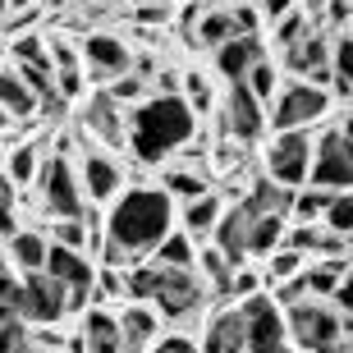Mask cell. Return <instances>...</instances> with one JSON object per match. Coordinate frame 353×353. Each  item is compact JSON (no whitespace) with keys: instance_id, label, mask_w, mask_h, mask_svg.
<instances>
[{"instance_id":"obj_19","label":"cell","mask_w":353,"mask_h":353,"mask_svg":"<svg viewBox=\"0 0 353 353\" xmlns=\"http://www.w3.org/2000/svg\"><path fill=\"white\" fill-rule=\"evenodd\" d=\"M119 312V335H124V349H152V340L161 335V312L152 307V303H143V299H124L115 307Z\"/></svg>"},{"instance_id":"obj_37","label":"cell","mask_w":353,"mask_h":353,"mask_svg":"<svg viewBox=\"0 0 353 353\" xmlns=\"http://www.w3.org/2000/svg\"><path fill=\"white\" fill-rule=\"evenodd\" d=\"M0 74H5V69H0Z\"/></svg>"},{"instance_id":"obj_5","label":"cell","mask_w":353,"mask_h":353,"mask_svg":"<svg viewBox=\"0 0 353 353\" xmlns=\"http://www.w3.org/2000/svg\"><path fill=\"white\" fill-rule=\"evenodd\" d=\"M330 105H335L330 88L285 74V83L275 88L271 105H266V133L271 129H316V124L330 119Z\"/></svg>"},{"instance_id":"obj_12","label":"cell","mask_w":353,"mask_h":353,"mask_svg":"<svg viewBox=\"0 0 353 353\" xmlns=\"http://www.w3.org/2000/svg\"><path fill=\"white\" fill-rule=\"evenodd\" d=\"M330 51H335V37L316 23V28H307L299 41L280 46V69L294 74V79H312V83H321V88H330V79H335Z\"/></svg>"},{"instance_id":"obj_35","label":"cell","mask_w":353,"mask_h":353,"mask_svg":"<svg viewBox=\"0 0 353 353\" xmlns=\"http://www.w3.org/2000/svg\"><path fill=\"white\" fill-rule=\"evenodd\" d=\"M330 303L340 307V316L353 326V257H349V266H344V275H340V285H335V294H330Z\"/></svg>"},{"instance_id":"obj_21","label":"cell","mask_w":353,"mask_h":353,"mask_svg":"<svg viewBox=\"0 0 353 353\" xmlns=\"http://www.w3.org/2000/svg\"><path fill=\"white\" fill-rule=\"evenodd\" d=\"M221 211H225V193L207 188V193L179 202V230H188L197 243H207V239L216 234V225H221Z\"/></svg>"},{"instance_id":"obj_23","label":"cell","mask_w":353,"mask_h":353,"mask_svg":"<svg viewBox=\"0 0 353 353\" xmlns=\"http://www.w3.org/2000/svg\"><path fill=\"white\" fill-rule=\"evenodd\" d=\"M239 28H234V14H230V5H202V14H197V23H193V41L188 46H221L225 37H234Z\"/></svg>"},{"instance_id":"obj_27","label":"cell","mask_w":353,"mask_h":353,"mask_svg":"<svg viewBox=\"0 0 353 353\" xmlns=\"http://www.w3.org/2000/svg\"><path fill=\"white\" fill-rule=\"evenodd\" d=\"M239 83H248V92H252V97H257L262 105H271L275 88L285 83V69H280V60H275V55L266 51L262 60H252V69H248V74H243Z\"/></svg>"},{"instance_id":"obj_9","label":"cell","mask_w":353,"mask_h":353,"mask_svg":"<svg viewBox=\"0 0 353 353\" xmlns=\"http://www.w3.org/2000/svg\"><path fill=\"white\" fill-rule=\"evenodd\" d=\"M14 312L23 316L28 326H60L69 312V289L46 271H23L19 275V299H14Z\"/></svg>"},{"instance_id":"obj_34","label":"cell","mask_w":353,"mask_h":353,"mask_svg":"<svg viewBox=\"0 0 353 353\" xmlns=\"http://www.w3.org/2000/svg\"><path fill=\"white\" fill-rule=\"evenodd\" d=\"M55 92H60V97H65V101H79L83 92H88V79H83V65L55 69Z\"/></svg>"},{"instance_id":"obj_28","label":"cell","mask_w":353,"mask_h":353,"mask_svg":"<svg viewBox=\"0 0 353 353\" xmlns=\"http://www.w3.org/2000/svg\"><path fill=\"white\" fill-rule=\"evenodd\" d=\"M152 262H165V266H197V239L188 230L174 225L170 234L161 239L157 248H152Z\"/></svg>"},{"instance_id":"obj_33","label":"cell","mask_w":353,"mask_h":353,"mask_svg":"<svg viewBox=\"0 0 353 353\" xmlns=\"http://www.w3.org/2000/svg\"><path fill=\"white\" fill-rule=\"evenodd\" d=\"M0 353H28V321L23 316L0 321Z\"/></svg>"},{"instance_id":"obj_11","label":"cell","mask_w":353,"mask_h":353,"mask_svg":"<svg viewBox=\"0 0 353 353\" xmlns=\"http://www.w3.org/2000/svg\"><path fill=\"white\" fill-rule=\"evenodd\" d=\"M307 183H321V188H353V133H344L340 124H326V129L316 133Z\"/></svg>"},{"instance_id":"obj_36","label":"cell","mask_w":353,"mask_h":353,"mask_svg":"<svg viewBox=\"0 0 353 353\" xmlns=\"http://www.w3.org/2000/svg\"><path fill=\"white\" fill-rule=\"evenodd\" d=\"M5 10H10V0H0V14H5Z\"/></svg>"},{"instance_id":"obj_32","label":"cell","mask_w":353,"mask_h":353,"mask_svg":"<svg viewBox=\"0 0 353 353\" xmlns=\"http://www.w3.org/2000/svg\"><path fill=\"white\" fill-rule=\"evenodd\" d=\"M14 207H19V183H14L5 170H0V239H5V234L14 230V225H19Z\"/></svg>"},{"instance_id":"obj_15","label":"cell","mask_w":353,"mask_h":353,"mask_svg":"<svg viewBox=\"0 0 353 353\" xmlns=\"http://www.w3.org/2000/svg\"><path fill=\"white\" fill-rule=\"evenodd\" d=\"M83 129L97 138L101 147H124V119H129V105H119L115 101V92L101 88V92H92L88 101H83Z\"/></svg>"},{"instance_id":"obj_22","label":"cell","mask_w":353,"mask_h":353,"mask_svg":"<svg viewBox=\"0 0 353 353\" xmlns=\"http://www.w3.org/2000/svg\"><path fill=\"white\" fill-rule=\"evenodd\" d=\"M157 183L174 197V202H188V197H197V193H207V188H211V179L202 174V165L193 170V161H161Z\"/></svg>"},{"instance_id":"obj_6","label":"cell","mask_w":353,"mask_h":353,"mask_svg":"<svg viewBox=\"0 0 353 353\" xmlns=\"http://www.w3.org/2000/svg\"><path fill=\"white\" fill-rule=\"evenodd\" d=\"M32 197H37L41 216H83L92 207L79 183V161L69 152H46L37 179H32Z\"/></svg>"},{"instance_id":"obj_30","label":"cell","mask_w":353,"mask_h":353,"mask_svg":"<svg viewBox=\"0 0 353 353\" xmlns=\"http://www.w3.org/2000/svg\"><path fill=\"white\" fill-rule=\"evenodd\" d=\"M193 349H202L193 326H161V335L152 340V353H193Z\"/></svg>"},{"instance_id":"obj_16","label":"cell","mask_w":353,"mask_h":353,"mask_svg":"<svg viewBox=\"0 0 353 353\" xmlns=\"http://www.w3.org/2000/svg\"><path fill=\"white\" fill-rule=\"evenodd\" d=\"M83 65L97 74L101 83L119 79V74H129L133 69V51H129V41L119 37V32H92V37H83Z\"/></svg>"},{"instance_id":"obj_13","label":"cell","mask_w":353,"mask_h":353,"mask_svg":"<svg viewBox=\"0 0 353 353\" xmlns=\"http://www.w3.org/2000/svg\"><path fill=\"white\" fill-rule=\"evenodd\" d=\"M79 183H83V197H88L92 207H105L129 183V170H124L119 157H110V147H83L79 152Z\"/></svg>"},{"instance_id":"obj_2","label":"cell","mask_w":353,"mask_h":353,"mask_svg":"<svg viewBox=\"0 0 353 353\" xmlns=\"http://www.w3.org/2000/svg\"><path fill=\"white\" fill-rule=\"evenodd\" d=\"M202 129V115L183 101V92H147L143 101L129 105L124 119V152L143 165L170 161L193 133Z\"/></svg>"},{"instance_id":"obj_18","label":"cell","mask_w":353,"mask_h":353,"mask_svg":"<svg viewBox=\"0 0 353 353\" xmlns=\"http://www.w3.org/2000/svg\"><path fill=\"white\" fill-rule=\"evenodd\" d=\"M202 349L225 353V349H243V312L234 299H211V316L197 326Z\"/></svg>"},{"instance_id":"obj_29","label":"cell","mask_w":353,"mask_h":353,"mask_svg":"<svg viewBox=\"0 0 353 353\" xmlns=\"http://www.w3.org/2000/svg\"><path fill=\"white\" fill-rule=\"evenodd\" d=\"M179 92H183V101L193 105L197 115H211L216 110V92H211V79L202 74V69H188L179 79Z\"/></svg>"},{"instance_id":"obj_10","label":"cell","mask_w":353,"mask_h":353,"mask_svg":"<svg viewBox=\"0 0 353 353\" xmlns=\"http://www.w3.org/2000/svg\"><path fill=\"white\" fill-rule=\"evenodd\" d=\"M225 143H262L266 138V105L248 92V83H225V97L216 101Z\"/></svg>"},{"instance_id":"obj_8","label":"cell","mask_w":353,"mask_h":353,"mask_svg":"<svg viewBox=\"0 0 353 353\" xmlns=\"http://www.w3.org/2000/svg\"><path fill=\"white\" fill-rule=\"evenodd\" d=\"M243 312V349L257 353H280L289 349V326H285V303L271 289H257L248 299H234Z\"/></svg>"},{"instance_id":"obj_17","label":"cell","mask_w":353,"mask_h":353,"mask_svg":"<svg viewBox=\"0 0 353 353\" xmlns=\"http://www.w3.org/2000/svg\"><path fill=\"white\" fill-rule=\"evenodd\" d=\"M262 55H266L262 32H234V37H225L221 46H211V69H216V79L239 83L252 69V60H262Z\"/></svg>"},{"instance_id":"obj_31","label":"cell","mask_w":353,"mask_h":353,"mask_svg":"<svg viewBox=\"0 0 353 353\" xmlns=\"http://www.w3.org/2000/svg\"><path fill=\"white\" fill-rule=\"evenodd\" d=\"M321 221H326L335 234L353 239V188H340V193L330 197V207H326V216H321Z\"/></svg>"},{"instance_id":"obj_24","label":"cell","mask_w":353,"mask_h":353,"mask_svg":"<svg viewBox=\"0 0 353 353\" xmlns=\"http://www.w3.org/2000/svg\"><path fill=\"white\" fill-rule=\"evenodd\" d=\"M41 161H46V147H41V143H19V147H10V152H5L0 170L10 174L19 188H32V179H37V170H41Z\"/></svg>"},{"instance_id":"obj_7","label":"cell","mask_w":353,"mask_h":353,"mask_svg":"<svg viewBox=\"0 0 353 353\" xmlns=\"http://www.w3.org/2000/svg\"><path fill=\"white\" fill-rule=\"evenodd\" d=\"M312 129H271L262 147V174L285 188H303L312 174Z\"/></svg>"},{"instance_id":"obj_14","label":"cell","mask_w":353,"mask_h":353,"mask_svg":"<svg viewBox=\"0 0 353 353\" xmlns=\"http://www.w3.org/2000/svg\"><path fill=\"white\" fill-rule=\"evenodd\" d=\"M79 321H74V340H69V349H92V353H119L124 349V335H119V312L115 303H88V307H79Z\"/></svg>"},{"instance_id":"obj_26","label":"cell","mask_w":353,"mask_h":353,"mask_svg":"<svg viewBox=\"0 0 353 353\" xmlns=\"http://www.w3.org/2000/svg\"><path fill=\"white\" fill-rule=\"evenodd\" d=\"M0 105L10 110V119H32V115H37V105H41V97L28 88L14 69H5V74H0Z\"/></svg>"},{"instance_id":"obj_20","label":"cell","mask_w":353,"mask_h":353,"mask_svg":"<svg viewBox=\"0 0 353 353\" xmlns=\"http://www.w3.org/2000/svg\"><path fill=\"white\" fill-rule=\"evenodd\" d=\"M0 243H5V257H10V266L19 275L46 266V243H51V239H46V230H37V225H14Z\"/></svg>"},{"instance_id":"obj_3","label":"cell","mask_w":353,"mask_h":353,"mask_svg":"<svg viewBox=\"0 0 353 353\" xmlns=\"http://www.w3.org/2000/svg\"><path fill=\"white\" fill-rule=\"evenodd\" d=\"M129 299H143L161 312L165 326H193L211 307V289L197 275V266H165V262H143L129 266Z\"/></svg>"},{"instance_id":"obj_4","label":"cell","mask_w":353,"mask_h":353,"mask_svg":"<svg viewBox=\"0 0 353 353\" xmlns=\"http://www.w3.org/2000/svg\"><path fill=\"white\" fill-rule=\"evenodd\" d=\"M285 326H289V349L303 353H344L349 344V321L330 299H294L285 303Z\"/></svg>"},{"instance_id":"obj_1","label":"cell","mask_w":353,"mask_h":353,"mask_svg":"<svg viewBox=\"0 0 353 353\" xmlns=\"http://www.w3.org/2000/svg\"><path fill=\"white\" fill-rule=\"evenodd\" d=\"M179 225V202H174L157 179L152 183H124L110 202L101 207V243L97 262L101 266H124L152 257L161 239Z\"/></svg>"},{"instance_id":"obj_25","label":"cell","mask_w":353,"mask_h":353,"mask_svg":"<svg viewBox=\"0 0 353 353\" xmlns=\"http://www.w3.org/2000/svg\"><path fill=\"white\" fill-rule=\"evenodd\" d=\"M330 69H335V79H330V92H335V101L353 105V28H344L340 37H335V51H330Z\"/></svg>"}]
</instances>
